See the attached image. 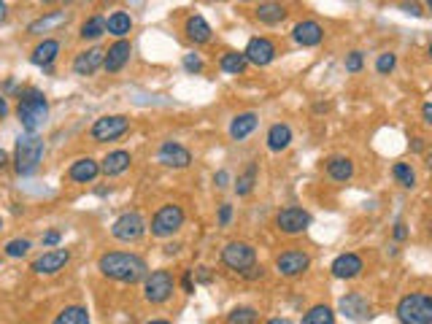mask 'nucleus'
Here are the masks:
<instances>
[{"mask_svg":"<svg viewBox=\"0 0 432 324\" xmlns=\"http://www.w3.org/2000/svg\"><path fill=\"white\" fill-rule=\"evenodd\" d=\"M97 270H100L106 279H113V281L138 284V281L146 279L149 265H146L144 257L130 254V251H106V254L97 260Z\"/></svg>","mask_w":432,"mask_h":324,"instance_id":"f257e3e1","label":"nucleus"},{"mask_svg":"<svg viewBox=\"0 0 432 324\" xmlns=\"http://www.w3.org/2000/svg\"><path fill=\"white\" fill-rule=\"evenodd\" d=\"M17 116L22 122V130L25 133H38L49 116V100L46 95L30 87V90H22L19 92V106H17Z\"/></svg>","mask_w":432,"mask_h":324,"instance_id":"f03ea898","label":"nucleus"},{"mask_svg":"<svg viewBox=\"0 0 432 324\" xmlns=\"http://www.w3.org/2000/svg\"><path fill=\"white\" fill-rule=\"evenodd\" d=\"M46 143L38 133H22L17 138V149H14V171L19 176H33L43 160Z\"/></svg>","mask_w":432,"mask_h":324,"instance_id":"7ed1b4c3","label":"nucleus"},{"mask_svg":"<svg viewBox=\"0 0 432 324\" xmlns=\"http://www.w3.org/2000/svg\"><path fill=\"white\" fill-rule=\"evenodd\" d=\"M400 324H432V297L424 292H411L397 303Z\"/></svg>","mask_w":432,"mask_h":324,"instance_id":"20e7f679","label":"nucleus"},{"mask_svg":"<svg viewBox=\"0 0 432 324\" xmlns=\"http://www.w3.org/2000/svg\"><path fill=\"white\" fill-rule=\"evenodd\" d=\"M173 289H176V279H173V273L165 270V267L151 270V273H146V279H144V297L154 305L170 300Z\"/></svg>","mask_w":432,"mask_h":324,"instance_id":"39448f33","label":"nucleus"},{"mask_svg":"<svg viewBox=\"0 0 432 324\" xmlns=\"http://www.w3.org/2000/svg\"><path fill=\"white\" fill-rule=\"evenodd\" d=\"M181 227H184V209L176 206V203H168V206H162V209L154 213L151 227L146 230H151L154 238H170V235H176Z\"/></svg>","mask_w":432,"mask_h":324,"instance_id":"423d86ee","label":"nucleus"},{"mask_svg":"<svg viewBox=\"0 0 432 324\" xmlns=\"http://www.w3.org/2000/svg\"><path fill=\"white\" fill-rule=\"evenodd\" d=\"M130 130V119L125 114H109V116H100V119H95L92 135L95 143H106V141H116V138H122V135Z\"/></svg>","mask_w":432,"mask_h":324,"instance_id":"0eeeda50","label":"nucleus"},{"mask_svg":"<svg viewBox=\"0 0 432 324\" xmlns=\"http://www.w3.org/2000/svg\"><path fill=\"white\" fill-rule=\"evenodd\" d=\"M222 262L235 273H244L246 267L257 265V248L251 244H246V241H230L222 248Z\"/></svg>","mask_w":432,"mask_h":324,"instance_id":"6e6552de","label":"nucleus"},{"mask_svg":"<svg viewBox=\"0 0 432 324\" xmlns=\"http://www.w3.org/2000/svg\"><path fill=\"white\" fill-rule=\"evenodd\" d=\"M144 232H146V219L138 211L122 213L111 225V235L116 241H122V244H135L138 238H144Z\"/></svg>","mask_w":432,"mask_h":324,"instance_id":"1a4fd4ad","label":"nucleus"},{"mask_svg":"<svg viewBox=\"0 0 432 324\" xmlns=\"http://www.w3.org/2000/svg\"><path fill=\"white\" fill-rule=\"evenodd\" d=\"M311 225V213L298 209V206H286L276 213V227L281 230L284 235H300Z\"/></svg>","mask_w":432,"mask_h":324,"instance_id":"9d476101","label":"nucleus"},{"mask_svg":"<svg viewBox=\"0 0 432 324\" xmlns=\"http://www.w3.org/2000/svg\"><path fill=\"white\" fill-rule=\"evenodd\" d=\"M276 267H279V273L284 279H298V276H302L311 267V257L305 251H300V248H289V251L279 254Z\"/></svg>","mask_w":432,"mask_h":324,"instance_id":"9b49d317","label":"nucleus"},{"mask_svg":"<svg viewBox=\"0 0 432 324\" xmlns=\"http://www.w3.org/2000/svg\"><path fill=\"white\" fill-rule=\"evenodd\" d=\"M68 262H71V251L68 248H52V251H43L38 260H33L30 270L38 273V276H55Z\"/></svg>","mask_w":432,"mask_h":324,"instance_id":"f8f14e48","label":"nucleus"},{"mask_svg":"<svg viewBox=\"0 0 432 324\" xmlns=\"http://www.w3.org/2000/svg\"><path fill=\"white\" fill-rule=\"evenodd\" d=\"M244 57H246V62H251V65H257V68H265V65H270V62L276 59V46H273V41L270 38H251L246 43Z\"/></svg>","mask_w":432,"mask_h":324,"instance_id":"ddd939ff","label":"nucleus"},{"mask_svg":"<svg viewBox=\"0 0 432 324\" xmlns=\"http://www.w3.org/2000/svg\"><path fill=\"white\" fill-rule=\"evenodd\" d=\"M157 160L165 165V168H189L192 165V154H189L187 146H181V143H176V141H165L162 146H160V152H157Z\"/></svg>","mask_w":432,"mask_h":324,"instance_id":"4468645a","label":"nucleus"},{"mask_svg":"<svg viewBox=\"0 0 432 324\" xmlns=\"http://www.w3.org/2000/svg\"><path fill=\"white\" fill-rule=\"evenodd\" d=\"M103 59H106V49H100V46L84 49L76 55L74 73L76 76H92V73H97V68H103Z\"/></svg>","mask_w":432,"mask_h":324,"instance_id":"2eb2a0df","label":"nucleus"},{"mask_svg":"<svg viewBox=\"0 0 432 324\" xmlns=\"http://www.w3.org/2000/svg\"><path fill=\"white\" fill-rule=\"evenodd\" d=\"M68 22H71V11H65V8L46 11L43 17H38V20H33L27 24V33H30V36H43V33H52V30L68 24Z\"/></svg>","mask_w":432,"mask_h":324,"instance_id":"dca6fc26","label":"nucleus"},{"mask_svg":"<svg viewBox=\"0 0 432 324\" xmlns=\"http://www.w3.org/2000/svg\"><path fill=\"white\" fill-rule=\"evenodd\" d=\"M330 270H333L335 279H357L359 273L365 270V265H362V257H359V254L346 251V254H338V257L333 260Z\"/></svg>","mask_w":432,"mask_h":324,"instance_id":"f3484780","label":"nucleus"},{"mask_svg":"<svg viewBox=\"0 0 432 324\" xmlns=\"http://www.w3.org/2000/svg\"><path fill=\"white\" fill-rule=\"evenodd\" d=\"M132 55V46L127 38L116 41V43H111L109 46V52H106V59H103V68L109 71V73H119L125 65H127V59H130Z\"/></svg>","mask_w":432,"mask_h":324,"instance_id":"a211bd4d","label":"nucleus"},{"mask_svg":"<svg viewBox=\"0 0 432 324\" xmlns=\"http://www.w3.org/2000/svg\"><path fill=\"white\" fill-rule=\"evenodd\" d=\"M292 38H295V43H300V46H319L321 41H324V27L314 20H302L295 24Z\"/></svg>","mask_w":432,"mask_h":324,"instance_id":"6ab92c4d","label":"nucleus"},{"mask_svg":"<svg viewBox=\"0 0 432 324\" xmlns=\"http://www.w3.org/2000/svg\"><path fill=\"white\" fill-rule=\"evenodd\" d=\"M97 176H100V165L95 162L92 157H81L68 168V178L76 181V184H92Z\"/></svg>","mask_w":432,"mask_h":324,"instance_id":"aec40b11","label":"nucleus"},{"mask_svg":"<svg viewBox=\"0 0 432 324\" xmlns=\"http://www.w3.org/2000/svg\"><path fill=\"white\" fill-rule=\"evenodd\" d=\"M338 308L346 319H365V316H370V305H368V300H365L362 295H357V292L343 295Z\"/></svg>","mask_w":432,"mask_h":324,"instance_id":"412c9836","label":"nucleus"},{"mask_svg":"<svg viewBox=\"0 0 432 324\" xmlns=\"http://www.w3.org/2000/svg\"><path fill=\"white\" fill-rule=\"evenodd\" d=\"M57 55H60V41L57 38H43L36 49H33L30 62L38 65V68H43V71H49V68H52V62L57 59Z\"/></svg>","mask_w":432,"mask_h":324,"instance_id":"4be33fe9","label":"nucleus"},{"mask_svg":"<svg viewBox=\"0 0 432 324\" xmlns=\"http://www.w3.org/2000/svg\"><path fill=\"white\" fill-rule=\"evenodd\" d=\"M132 157L130 152H125V149H116V152H109L97 165H100V173H106V176H119V173H125L130 168Z\"/></svg>","mask_w":432,"mask_h":324,"instance_id":"5701e85b","label":"nucleus"},{"mask_svg":"<svg viewBox=\"0 0 432 324\" xmlns=\"http://www.w3.org/2000/svg\"><path fill=\"white\" fill-rule=\"evenodd\" d=\"M254 127H257V114L254 111L238 114L230 122V138L232 141H244V138H249V135L254 133Z\"/></svg>","mask_w":432,"mask_h":324,"instance_id":"b1692460","label":"nucleus"},{"mask_svg":"<svg viewBox=\"0 0 432 324\" xmlns=\"http://www.w3.org/2000/svg\"><path fill=\"white\" fill-rule=\"evenodd\" d=\"M327 176L333 178V181H349L351 176H354V162L349 160V157H330L327 160Z\"/></svg>","mask_w":432,"mask_h":324,"instance_id":"393cba45","label":"nucleus"},{"mask_svg":"<svg viewBox=\"0 0 432 324\" xmlns=\"http://www.w3.org/2000/svg\"><path fill=\"white\" fill-rule=\"evenodd\" d=\"M254 14L263 24H281L286 20V6L284 3H260L254 8Z\"/></svg>","mask_w":432,"mask_h":324,"instance_id":"a878e982","label":"nucleus"},{"mask_svg":"<svg viewBox=\"0 0 432 324\" xmlns=\"http://www.w3.org/2000/svg\"><path fill=\"white\" fill-rule=\"evenodd\" d=\"M289 143H292V130H289V125L276 122V125L267 130V149H270V152H284Z\"/></svg>","mask_w":432,"mask_h":324,"instance_id":"bb28decb","label":"nucleus"},{"mask_svg":"<svg viewBox=\"0 0 432 324\" xmlns=\"http://www.w3.org/2000/svg\"><path fill=\"white\" fill-rule=\"evenodd\" d=\"M211 24L206 22V17H200V14H195V17H189L187 20V38L195 41V43H208L211 41Z\"/></svg>","mask_w":432,"mask_h":324,"instance_id":"cd10ccee","label":"nucleus"},{"mask_svg":"<svg viewBox=\"0 0 432 324\" xmlns=\"http://www.w3.org/2000/svg\"><path fill=\"white\" fill-rule=\"evenodd\" d=\"M130 30H132V20L127 11H113L111 17L106 20V33L116 36L119 41L125 38V36H130Z\"/></svg>","mask_w":432,"mask_h":324,"instance_id":"c85d7f7f","label":"nucleus"},{"mask_svg":"<svg viewBox=\"0 0 432 324\" xmlns=\"http://www.w3.org/2000/svg\"><path fill=\"white\" fill-rule=\"evenodd\" d=\"M52 324H90V314L84 305H65Z\"/></svg>","mask_w":432,"mask_h":324,"instance_id":"c756f323","label":"nucleus"},{"mask_svg":"<svg viewBox=\"0 0 432 324\" xmlns=\"http://www.w3.org/2000/svg\"><path fill=\"white\" fill-rule=\"evenodd\" d=\"M300 324H335V311L330 308V305H311L308 308V314L302 316Z\"/></svg>","mask_w":432,"mask_h":324,"instance_id":"7c9ffc66","label":"nucleus"},{"mask_svg":"<svg viewBox=\"0 0 432 324\" xmlns=\"http://www.w3.org/2000/svg\"><path fill=\"white\" fill-rule=\"evenodd\" d=\"M246 65H249V62H246L244 52H227V55H222V59H219V68H222L225 73H232V76L244 73Z\"/></svg>","mask_w":432,"mask_h":324,"instance_id":"2f4dec72","label":"nucleus"},{"mask_svg":"<svg viewBox=\"0 0 432 324\" xmlns=\"http://www.w3.org/2000/svg\"><path fill=\"white\" fill-rule=\"evenodd\" d=\"M78 36H81V41H97V38H103V36H106V20H103V17H90V20L81 24Z\"/></svg>","mask_w":432,"mask_h":324,"instance_id":"473e14b6","label":"nucleus"},{"mask_svg":"<svg viewBox=\"0 0 432 324\" xmlns=\"http://www.w3.org/2000/svg\"><path fill=\"white\" fill-rule=\"evenodd\" d=\"M254 184H257V162H249V168H246V171L238 176V181H235V192H238V197L251 195Z\"/></svg>","mask_w":432,"mask_h":324,"instance_id":"72a5a7b5","label":"nucleus"},{"mask_svg":"<svg viewBox=\"0 0 432 324\" xmlns=\"http://www.w3.org/2000/svg\"><path fill=\"white\" fill-rule=\"evenodd\" d=\"M257 319H260V314H257V308H251V305H238V308H232L230 316H227V322L230 324H254Z\"/></svg>","mask_w":432,"mask_h":324,"instance_id":"f704fd0d","label":"nucleus"},{"mask_svg":"<svg viewBox=\"0 0 432 324\" xmlns=\"http://www.w3.org/2000/svg\"><path fill=\"white\" fill-rule=\"evenodd\" d=\"M392 173H395L397 184L400 187H405V190H414L416 187V173L411 165H405V162H397L395 168H392Z\"/></svg>","mask_w":432,"mask_h":324,"instance_id":"c9c22d12","label":"nucleus"},{"mask_svg":"<svg viewBox=\"0 0 432 324\" xmlns=\"http://www.w3.org/2000/svg\"><path fill=\"white\" fill-rule=\"evenodd\" d=\"M33 248V244L27 241V238H14V241H8L3 251H6V257H11V260H19V257H25L27 251Z\"/></svg>","mask_w":432,"mask_h":324,"instance_id":"e433bc0d","label":"nucleus"},{"mask_svg":"<svg viewBox=\"0 0 432 324\" xmlns=\"http://www.w3.org/2000/svg\"><path fill=\"white\" fill-rule=\"evenodd\" d=\"M395 65H397V55H392V52H384V55H378L376 71L381 73V76H389V73L395 71Z\"/></svg>","mask_w":432,"mask_h":324,"instance_id":"4c0bfd02","label":"nucleus"},{"mask_svg":"<svg viewBox=\"0 0 432 324\" xmlns=\"http://www.w3.org/2000/svg\"><path fill=\"white\" fill-rule=\"evenodd\" d=\"M362 65H365L362 52H349V55H346V71H349V73H359Z\"/></svg>","mask_w":432,"mask_h":324,"instance_id":"58836bf2","label":"nucleus"},{"mask_svg":"<svg viewBox=\"0 0 432 324\" xmlns=\"http://www.w3.org/2000/svg\"><path fill=\"white\" fill-rule=\"evenodd\" d=\"M184 68H187L189 73H200L203 71V59H200V55H184Z\"/></svg>","mask_w":432,"mask_h":324,"instance_id":"ea45409f","label":"nucleus"},{"mask_svg":"<svg viewBox=\"0 0 432 324\" xmlns=\"http://www.w3.org/2000/svg\"><path fill=\"white\" fill-rule=\"evenodd\" d=\"M230 219H232V206H230V203H222V206H219V227H227Z\"/></svg>","mask_w":432,"mask_h":324,"instance_id":"a19ab883","label":"nucleus"},{"mask_svg":"<svg viewBox=\"0 0 432 324\" xmlns=\"http://www.w3.org/2000/svg\"><path fill=\"white\" fill-rule=\"evenodd\" d=\"M263 273H265L263 265H251V267H246L241 276H244V279H249V281H257V279H263Z\"/></svg>","mask_w":432,"mask_h":324,"instance_id":"79ce46f5","label":"nucleus"},{"mask_svg":"<svg viewBox=\"0 0 432 324\" xmlns=\"http://www.w3.org/2000/svg\"><path fill=\"white\" fill-rule=\"evenodd\" d=\"M60 238H62V235H60V230H49V232L43 235V246H57V244H60Z\"/></svg>","mask_w":432,"mask_h":324,"instance_id":"37998d69","label":"nucleus"},{"mask_svg":"<svg viewBox=\"0 0 432 324\" xmlns=\"http://www.w3.org/2000/svg\"><path fill=\"white\" fill-rule=\"evenodd\" d=\"M195 276H197V281H200V284H211V281H214V276H211V270H208V267H197V270H195Z\"/></svg>","mask_w":432,"mask_h":324,"instance_id":"c03bdc74","label":"nucleus"},{"mask_svg":"<svg viewBox=\"0 0 432 324\" xmlns=\"http://www.w3.org/2000/svg\"><path fill=\"white\" fill-rule=\"evenodd\" d=\"M227 181H230V173H227V171H219L216 176H214V184H216V190H225Z\"/></svg>","mask_w":432,"mask_h":324,"instance_id":"a18cd8bd","label":"nucleus"},{"mask_svg":"<svg viewBox=\"0 0 432 324\" xmlns=\"http://www.w3.org/2000/svg\"><path fill=\"white\" fill-rule=\"evenodd\" d=\"M181 286H184V292H187V295H192V292H195V284H192V270H184Z\"/></svg>","mask_w":432,"mask_h":324,"instance_id":"49530a36","label":"nucleus"},{"mask_svg":"<svg viewBox=\"0 0 432 324\" xmlns=\"http://www.w3.org/2000/svg\"><path fill=\"white\" fill-rule=\"evenodd\" d=\"M408 238V227H405V222H397L395 225V241H405Z\"/></svg>","mask_w":432,"mask_h":324,"instance_id":"de8ad7c7","label":"nucleus"},{"mask_svg":"<svg viewBox=\"0 0 432 324\" xmlns=\"http://www.w3.org/2000/svg\"><path fill=\"white\" fill-rule=\"evenodd\" d=\"M400 8H403V11H405V14H414V17H421V6H411V3H403V6H400Z\"/></svg>","mask_w":432,"mask_h":324,"instance_id":"09e8293b","label":"nucleus"},{"mask_svg":"<svg viewBox=\"0 0 432 324\" xmlns=\"http://www.w3.org/2000/svg\"><path fill=\"white\" fill-rule=\"evenodd\" d=\"M421 119H424V125H432V103L421 106Z\"/></svg>","mask_w":432,"mask_h":324,"instance_id":"8fccbe9b","label":"nucleus"},{"mask_svg":"<svg viewBox=\"0 0 432 324\" xmlns=\"http://www.w3.org/2000/svg\"><path fill=\"white\" fill-rule=\"evenodd\" d=\"M8 116V100H6V95H0V119H6Z\"/></svg>","mask_w":432,"mask_h":324,"instance_id":"3c124183","label":"nucleus"},{"mask_svg":"<svg viewBox=\"0 0 432 324\" xmlns=\"http://www.w3.org/2000/svg\"><path fill=\"white\" fill-rule=\"evenodd\" d=\"M411 149H414V152H424V141H421V138H414Z\"/></svg>","mask_w":432,"mask_h":324,"instance_id":"603ef678","label":"nucleus"},{"mask_svg":"<svg viewBox=\"0 0 432 324\" xmlns=\"http://www.w3.org/2000/svg\"><path fill=\"white\" fill-rule=\"evenodd\" d=\"M6 17H8V6L0 0V22H6Z\"/></svg>","mask_w":432,"mask_h":324,"instance_id":"864d4df0","label":"nucleus"},{"mask_svg":"<svg viewBox=\"0 0 432 324\" xmlns=\"http://www.w3.org/2000/svg\"><path fill=\"white\" fill-rule=\"evenodd\" d=\"M8 165V154H6V149H0V168H6Z\"/></svg>","mask_w":432,"mask_h":324,"instance_id":"5fc2aeb1","label":"nucleus"},{"mask_svg":"<svg viewBox=\"0 0 432 324\" xmlns=\"http://www.w3.org/2000/svg\"><path fill=\"white\" fill-rule=\"evenodd\" d=\"M176 251H179V244H168V246H165V254H176Z\"/></svg>","mask_w":432,"mask_h":324,"instance_id":"6e6d98bb","label":"nucleus"},{"mask_svg":"<svg viewBox=\"0 0 432 324\" xmlns=\"http://www.w3.org/2000/svg\"><path fill=\"white\" fill-rule=\"evenodd\" d=\"M265 324H292V319H270V322Z\"/></svg>","mask_w":432,"mask_h":324,"instance_id":"4d7b16f0","label":"nucleus"},{"mask_svg":"<svg viewBox=\"0 0 432 324\" xmlns=\"http://www.w3.org/2000/svg\"><path fill=\"white\" fill-rule=\"evenodd\" d=\"M149 324H170V322H165V319H154V322H149Z\"/></svg>","mask_w":432,"mask_h":324,"instance_id":"13d9d810","label":"nucleus"},{"mask_svg":"<svg viewBox=\"0 0 432 324\" xmlns=\"http://www.w3.org/2000/svg\"><path fill=\"white\" fill-rule=\"evenodd\" d=\"M0 230H3V216H0Z\"/></svg>","mask_w":432,"mask_h":324,"instance_id":"bf43d9fd","label":"nucleus"}]
</instances>
